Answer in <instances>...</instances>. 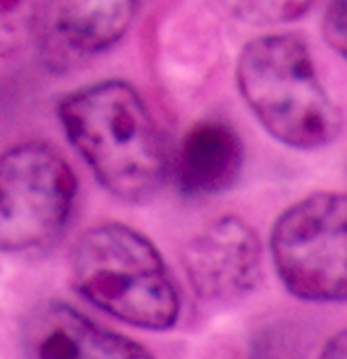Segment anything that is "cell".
I'll use <instances>...</instances> for the list:
<instances>
[{
  "mask_svg": "<svg viewBox=\"0 0 347 359\" xmlns=\"http://www.w3.org/2000/svg\"><path fill=\"white\" fill-rule=\"evenodd\" d=\"M70 281L89 304L131 327L163 332L181 317V294L165 260L125 224H100L79 237Z\"/></svg>",
  "mask_w": 347,
  "mask_h": 359,
  "instance_id": "obj_2",
  "label": "cell"
},
{
  "mask_svg": "<svg viewBox=\"0 0 347 359\" xmlns=\"http://www.w3.org/2000/svg\"><path fill=\"white\" fill-rule=\"evenodd\" d=\"M313 0H223L229 13L252 26H269L299 20Z\"/></svg>",
  "mask_w": 347,
  "mask_h": 359,
  "instance_id": "obj_10",
  "label": "cell"
},
{
  "mask_svg": "<svg viewBox=\"0 0 347 359\" xmlns=\"http://www.w3.org/2000/svg\"><path fill=\"white\" fill-rule=\"evenodd\" d=\"M183 262L189 283L202 300L231 302L258 285L263 250L248 222L223 216L187 243Z\"/></svg>",
  "mask_w": 347,
  "mask_h": 359,
  "instance_id": "obj_7",
  "label": "cell"
},
{
  "mask_svg": "<svg viewBox=\"0 0 347 359\" xmlns=\"http://www.w3.org/2000/svg\"><path fill=\"white\" fill-rule=\"evenodd\" d=\"M30 359H155L152 353L64 302H49L28 325Z\"/></svg>",
  "mask_w": 347,
  "mask_h": 359,
  "instance_id": "obj_8",
  "label": "cell"
},
{
  "mask_svg": "<svg viewBox=\"0 0 347 359\" xmlns=\"http://www.w3.org/2000/svg\"><path fill=\"white\" fill-rule=\"evenodd\" d=\"M237 87L258 123L290 148L317 150L341 133V108L296 36L269 34L250 41L237 60Z\"/></svg>",
  "mask_w": 347,
  "mask_h": 359,
  "instance_id": "obj_3",
  "label": "cell"
},
{
  "mask_svg": "<svg viewBox=\"0 0 347 359\" xmlns=\"http://www.w3.org/2000/svg\"><path fill=\"white\" fill-rule=\"evenodd\" d=\"M347 199L313 193L290 205L273 224L271 256L286 290L307 302H343L347 296Z\"/></svg>",
  "mask_w": 347,
  "mask_h": 359,
  "instance_id": "obj_5",
  "label": "cell"
},
{
  "mask_svg": "<svg viewBox=\"0 0 347 359\" xmlns=\"http://www.w3.org/2000/svg\"><path fill=\"white\" fill-rule=\"evenodd\" d=\"M244 165V144L223 121H202L185 135L176 156V187L185 197L204 199L235 184Z\"/></svg>",
  "mask_w": 347,
  "mask_h": 359,
  "instance_id": "obj_9",
  "label": "cell"
},
{
  "mask_svg": "<svg viewBox=\"0 0 347 359\" xmlns=\"http://www.w3.org/2000/svg\"><path fill=\"white\" fill-rule=\"evenodd\" d=\"M41 0H0V53L20 49L34 36Z\"/></svg>",
  "mask_w": 347,
  "mask_h": 359,
  "instance_id": "obj_11",
  "label": "cell"
},
{
  "mask_svg": "<svg viewBox=\"0 0 347 359\" xmlns=\"http://www.w3.org/2000/svg\"><path fill=\"white\" fill-rule=\"evenodd\" d=\"M324 36H326V43L339 55H345V45H347L345 0H328L326 15H324Z\"/></svg>",
  "mask_w": 347,
  "mask_h": 359,
  "instance_id": "obj_12",
  "label": "cell"
},
{
  "mask_svg": "<svg viewBox=\"0 0 347 359\" xmlns=\"http://www.w3.org/2000/svg\"><path fill=\"white\" fill-rule=\"evenodd\" d=\"M138 0H41L34 36L51 70H68L114 47Z\"/></svg>",
  "mask_w": 347,
  "mask_h": 359,
  "instance_id": "obj_6",
  "label": "cell"
},
{
  "mask_svg": "<svg viewBox=\"0 0 347 359\" xmlns=\"http://www.w3.org/2000/svg\"><path fill=\"white\" fill-rule=\"evenodd\" d=\"M77 177L43 142H22L0 154V254L47 248L66 229Z\"/></svg>",
  "mask_w": 347,
  "mask_h": 359,
  "instance_id": "obj_4",
  "label": "cell"
},
{
  "mask_svg": "<svg viewBox=\"0 0 347 359\" xmlns=\"http://www.w3.org/2000/svg\"><path fill=\"white\" fill-rule=\"evenodd\" d=\"M60 125L98 182L125 203L150 201L167 177L159 129L123 81H102L58 102Z\"/></svg>",
  "mask_w": 347,
  "mask_h": 359,
  "instance_id": "obj_1",
  "label": "cell"
},
{
  "mask_svg": "<svg viewBox=\"0 0 347 359\" xmlns=\"http://www.w3.org/2000/svg\"><path fill=\"white\" fill-rule=\"evenodd\" d=\"M320 359H347V336H345V332L334 334L326 342Z\"/></svg>",
  "mask_w": 347,
  "mask_h": 359,
  "instance_id": "obj_13",
  "label": "cell"
}]
</instances>
